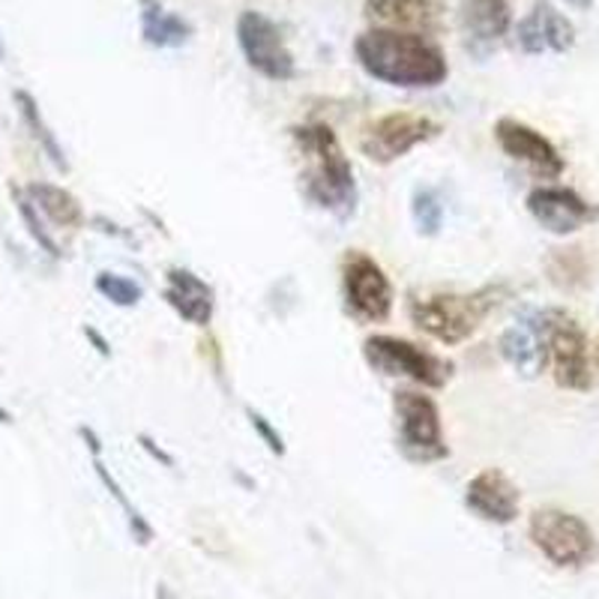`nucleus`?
<instances>
[{
    "mask_svg": "<svg viewBox=\"0 0 599 599\" xmlns=\"http://www.w3.org/2000/svg\"><path fill=\"white\" fill-rule=\"evenodd\" d=\"M90 465H93V474H97V479L102 483V489L109 491L111 498L118 500V507H120V512H123V519H126V528H130L132 539H135L139 546H150V542H153V537H156V530H153V525L144 519V512H141L135 504H132L130 495H126V489L120 486L118 477H114V474L109 470L105 459H102V456H90Z\"/></svg>",
    "mask_w": 599,
    "mask_h": 599,
    "instance_id": "obj_22",
    "label": "nucleus"
},
{
    "mask_svg": "<svg viewBox=\"0 0 599 599\" xmlns=\"http://www.w3.org/2000/svg\"><path fill=\"white\" fill-rule=\"evenodd\" d=\"M162 300L180 321H186L192 327L207 329L216 318V288L190 267L177 264L165 270Z\"/></svg>",
    "mask_w": 599,
    "mask_h": 599,
    "instance_id": "obj_16",
    "label": "nucleus"
},
{
    "mask_svg": "<svg viewBox=\"0 0 599 599\" xmlns=\"http://www.w3.org/2000/svg\"><path fill=\"white\" fill-rule=\"evenodd\" d=\"M509 294L507 285H483L477 291H432L408 294L410 324L444 348L470 342Z\"/></svg>",
    "mask_w": 599,
    "mask_h": 599,
    "instance_id": "obj_3",
    "label": "nucleus"
},
{
    "mask_svg": "<svg viewBox=\"0 0 599 599\" xmlns=\"http://www.w3.org/2000/svg\"><path fill=\"white\" fill-rule=\"evenodd\" d=\"M363 359L375 375L408 380L419 389H444L456 375V363L438 351L393 333H372L363 339Z\"/></svg>",
    "mask_w": 599,
    "mask_h": 599,
    "instance_id": "obj_5",
    "label": "nucleus"
},
{
    "mask_svg": "<svg viewBox=\"0 0 599 599\" xmlns=\"http://www.w3.org/2000/svg\"><path fill=\"white\" fill-rule=\"evenodd\" d=\"M597 354H599V351H597Z\"/></svg>",
    "mask_w": 599,
    "mask_h": 599,
    "instance_id": "obj_33",
    "label": "nucleus"
},
{
    "mask_svg": "<svg viewBox=\"0 0 599 599\" xmlns=\"http://www.w3.org/2000/svg\"><path fill=\"white\" fill-rule=\"evenodd\" d=\"M461 504L489 525H512L521 512V491L500 468H483L468 479Z\"/></svg>",
    "mask_w": 599,
    "mask_h": 599,
    "instance_id": "obj_14",
    "label": "nucleus"
},
{
    "mask_svg": "<svg viewBox=\"0 0 599 599\" xmlns=\"http://www.w3.org/2000/svg\"><path fill=\"white\" fill-rule=\"evenodd\" d=\"M0 423H3V426H10V423H12V414L7 408H3V405H0Z\"/></svg>",
    "mask_w": 599,
    "mask_h": 599,
    "instance_id": "obj_32",
    "label": "nucleus"
},
{
    "mask_svg": "<svg viewBox=\"0 0 599 599\" xmlns=\"http://www.w3.org/2000/svg\"><path fill=\"white\" fill-rule=\"evenodd\" d=\"M79 438L84 440V447H88L90 456H102V438L97 435V429H90V426H79Z\"/></svg>",
    "mask_w": 599,
    "mask_h": 599,
    "instance_id": "obj_30",
    "label": "nucleus"
},
{
    "mask_svg": "<svg viewBox=\"0 0 599 599\" xmlns=\"http://www.w3.org/2000/svg\"><path fill=\"white\" fill-rule=\"evenodd\" d=\"M33 207L40 210V216L54 229L79 231L88 225V213L81 207V201L70 190H63L58 183H45V180H33L24 186Z\"/></svg>",
    "mask_w": 599,
    "mask_h": 599,
    "instance_id": "obj_20",
    "label": "nucleus"
},
{
    "mask_svg": "<svg viewBox=\"0 0 599 599\" xmlns=\"http://www.w3.org/2000/svg\"><path fill=\"white\" fill-rule=\"evenodd\" d=\"M498 354L521 378H539L546 372V329L542 309H525L498 339Z\"/></svg>",
    "mask_w": 599,
    "mask_h": 599,
    "instance_id": "obj_15",
    "label": "nucleus"
},
{
    "mask_svg": "<svg viewBox=\"0 0 599 599\" xmlns=\"http://www.w3.org/2000/svg\"><path fill=\"white\" fill-rule=\"evenodd\" d=\"M12 102H16V109H19L21 123L28 126L30 139L40 144V150L45 153V156H49L51 165H54L58 171H63V174H70V160H67V150L60 148L58 135L51 132V126L45 123V118H42L37 97H33L30 90L19 88L16 93H12Z\"/></svg>",
    "mask_w": 599,
    "mask_h": 599,
    "instance_id": "obj_21",
    "label": "nucleus"
},
{
    "mask_svg": "<svg viewBox=\"0 0 599 599\" xmlns=\"http://www.w3.org/2000/svg\"><path fill=\"white\" fill-rule=\"evenodd\" d=\"M93 288H97L102 300H109L111 306H118V309H135L141 300H144L141 282H135L132 276H123V273H114V270L97 273Z\"/></svg>",
    "mask_w": 599,
    "mask_h": 599,
    "instance_id": "obj_25",
    "label": "nucleus"
},
{
    "mask_svg": "<svg viewBox=\"0 0 599 599\" xmlns=\"http://www.w3.org/2000/svg\"><path fill=\"white\" fill-rule=\"evenodd\" d=\"M141 40L153 49H183L195 37L190 19L180 12H171L162 0H139Z\"/></svg>",
    "mask_w": 599,
    "mask_h": 599,
    "instance_id": "obj_19",
    "label": "nucleus"
},
{
    "mask_svg": "<svg viewBox=\"0 0 599 599\" xmlns=\"http://www.w3.org/2000/svg\"><path fill=\"white\" fill-rule=\"evenodd\" d=\"M135 440H139V447L144 449V453H148L150 459L156 461V465H162V468H174V465H177V459H174V456H171L169 449L160 447V444H156V440L150 438L148 432H141V435H139V438H135Z\"/></svg>",
    "mask_w": 599,
    "mask_h": 599,
    "instance_id": "obj_27",
    "label": "nucleus"
},
{
    "mask_svg": "<svg viewBox=\"0 0 599 599\" xmlns=\"http://www.w3.org/2000/svg\"><path fill=\"white\" fill-rule=\"evenodd\" d=\"M528 537L542 558L560 569L588 567L597 555V534L588 521L560 507H539L530 512Z\"/></svg>",
    "mask_w": 599,
    "mask_h": 599,
    "instance_id": "obj_8",
    "label": "nucleus"
},
{
    "mask_svg": "<svg viewBox=\"0 0 599 599\" xmlns=\"http://www.w3.org/2000/svg\"><path fill=\"white\" fill-rule=\"evenodd\" d=\"M246 419H250L252 432L258 435V440L267 447L270 456H276V459H285V453H288V447H285V438H282V432L273 426V419H267L261 410L255 408H246Z\"/></svg>",
    "mask_w": 599,
    "mask_h": 599,
    "instance_id": "obj_26",
    "label": "nucleus"
},
{
    "mask_svg": "<svg viewBox=\"0 0 599 599\" xmlns=\"http://www.w3.org/2000/svg\"><path fill=\"white\" fill-rule=\"evenodd\" d=\"M363 16L369 28L408 30V33H438L447 16V0H366Z\"/></svg>",
    "mask_w": 599,
    "mask_h": 599,
    "instance_id": "obj_18",
    "label": "nucleus"
},
{
    "mask_svg": "<svg viewBox=\"0 0 599 599\" xmlns=\"http://www.w3.org/2000/svg\"><path fill=\"white\" fill-rule=\"evenodd\" d=\"M93 225H100V229L97 231H102V234H105V237H114V240H130L132 243V234L130 231H123L118 225V222H111V220H105V216H93Z\"/></svg>",
    "mask_w": 599,
    "mask_h": 599,
    "instance_id": "obj_29",
    "label": "nucleus"
},
{
    "mask_svg": "<svg viewBox=\"0 0 599 599\" xmlns=\"http://www.w3.org/2000/svg\"><path fill=\"white\" fill-rule=\"evenodd\" d=\"M10 195L16 210H19L21 222H24V229H28V234L33 237V243H37L49 258H63V250L58 246V240L51 237V231L45 229V220L40 216V210L33 207V201L28 199L24 186H10Z\"/></svg>",
    "mask_w": 599,
    "mask_h": 599,
    "instance_id": "obj_24",
    "label": "nucleus"
},
{
    "mask_svg": "<svg viewBox=\"0 0 599 599\" xmlns=\"http://www.w3.org/2000/svg\"><path fill=\"white\" fill-rule=\"evenodd\" d=\"M444 132L438 120L429 114H417V111H389L380 118L369 120L357 135L359 156H366L372 165H396L408 153H414L423 144H429Z\"/></svg>",
    "mask_w": 599,
    "mask_h": 599,
    "instance_id": "obj_9",
    "label": "nucleus"
},
{
    "mask_svg": "<svg viewBox=\"0 0 599 599\" xmlns=\"http://www.w3.org/2000/svg\"><path fill=\"white\" fill-rule=\"evenodd\" d=\"M512 28V0H459V30L465 51L486 60Z\"/></svg>",
    "mask_w": 599,
    "mask_h": 599,
    "instance_id": "obj_13",
    "label": "nucleus"
},
{
    "mask_svg": "<svg viewBox=\"0 0 599 599\" xmlns=\"http://www.w3.org/2000/svg\"><path fill=\"white\" fill-rule=\"evenodd\" d=\"M339 285L345 315L363 327L387 324L396 309V288L389 282L387 270L380 267L369 252L348 250L342 255Z\"/></svg>",
    "mask_w": 599,
    "mask_h": 599,
    "instance_id": "obj_6",
    "label": "nucleus"
},
{
    "mask_svg": "<svg viewBox=\"0 0 599 599\" xmlns=\"http://www.w3.org/2000/svg\"><path fill=\"white\" fill-rule=\"evenodd\" d=\"M567 7H572V10H581V12H588L590 7H593V0H564Z\"/></svg>",
    "mask_w": 599,
    "mask_h": 599,
    "instance_id": "obj_31",
    "label": "nucleus"
},
{
    "mask_svg": "<svg viewBox=\"0 0 599 599\" xmlns=\"http://www.w3.org/2000/svg\"><path fill=\"white\" fill-rule=\"evenodd\" d=\"M234 37H237L240 54L246 60L252 72H258L261 79L285 81L297 79V60L294 51L285 42V33L276 21L258 10H243L234 24Z\"/></svg>",
    "mask_w": 599,
    "mask_h": 599,
    "instance_id": "obj_10",
    "label": "nucleus"
},
{
    "mask_svg": "<svg viewBox=\"0 0 599 599\" xmlns=\"http://www.w3.org/2000/svg\"><path fill=\"white\" fill-rule=\"evenodd\" d=\"M525 207L539 229L549 231L555 237H569V234L588 229L590 222L599 220L597 204H590L585 195L569 190V186H558V183H546V186L530 190Z\"/></svg>",
    "mask_w": 599,
    "mask_h": 599,
    "instance_id": "obj_12",
    "label": "nucleus"
},
{
    "mask_svg": "<svg viewBox=\"0 0 599 599\" xmlns=\"http://www.w3.org/2000/svg\"><path fill=\"white\" fill-rule=\"evenodd\" d=\"M351 51L359 70L387 88L438 90L449 79L447 51L426 33L366 28Z\"/></svg>",
    "mask_w": 599,
    "mask_h": 599,
    "instance_id": "obj_2",
    "label": "nucleus"
},
{
    "mask_svg": "<svg viewBox=\"0 0 599 599\" xmlns=\"http://www.w3.org/2000/svg\"><path fill=\"white\" fill-rule=\"evenodd\" d=\"M288 139L297 160L300 195L336 222L354 220L359 204L357 174L333 126L297 123L288 130Z\"/></svg>",
    "mask_w": 599,
    "mask_h": 599,
    "instance_id": "obj_1",
    "label": "nucleus"
},
{
    "mask_svg": "<svg viewBox=\"0 0 599 599\" xmlns=\"http://www.w3.org/2000/svg\"><path fill=\"white\" fill-rule=\"evenodd\" d=\"M393 419H396V449L410 465H438L453 456L444 435L440 405L429 389L399 387L393 393Z\"/></svg>",
    "mask_w": 599,
    "mask_h": 599,
    "instance_id": "obj_4",
    "label": "nucleus"
},
{
    "mask_svg": "<svg viewBox=\"0 0 599 599\" xmlns=\"http://www.w3.org/2000/svg\"><path fill=\"white\" fill-rule=\"evenodd\" d=\"M491 135H495V144L504 150V156L525 165L539 180H558L567 169V162L560 156V150L551 144V139H546L525 120L498 118L491 126Z\"/></svg>",
    "mask_w": 599,
    "mask_h": 599,
    "instance_id": "obj_11",
    "label": "nucleus"
},
{
    "mask_svg": "<svg viewBox=\"0 0 599 599\" xmlns=\"http://www.w3.org/2000/svg\"><path fill=\"white\" fill-rule=\"evenodd\" d=\"M516 45L530 58L546 51L567 54L576 45V28L549 0H534L528 16L516 24Z\"/></svg>",
    "mask_w": 599,
    "mask_h": 599,
    "instance_id": "obj_17",
    "label": "nucleus"
},
{
    "mask_svg": "<svg viewBox=\"0 0 599 599\" xmlns=\"http://www.w3.org/2000/svg\"><path fill=\"white\" fill-rule=\"evenodd\" d=\"M81 333H84V339H88L90 345L97 348V354H100L102 359H111V342L105 339V336H102L100 329L90 327V324H84V327H81Z\"/></svg>",
    "mask_w": 599,
    "mask_h": 599,
    "instance_id": "obj_28",
    "label": "nucleus"
},
{
    "mask_svg": "<svg viewBox=\"0 0 599 599\" xmlns=\"http://www.w3.org/2000/svg\"><path fill=\"white\" fill-rule=\"evenodd\" d=\"M546 329V369L560 389L588 393L593 387V363H590V342L585 327L572 312L551 306L542 309Z\"/></svg>",
    "mask_w": 599,
    "mask_h": 599,
    "instance_id": "obj_7",
    "label": "nucleus"
},
{
    "mask_svg": "<svg viewBox=\"0 0 599 599\" xmlns=\"http://www.w3.org/2000/svg\"><path fill=\"white\" fill-rule=\"evenodd\" d=\"M444 195L438 186H417L410 192V220L419 237H438L444 229Z\"/></svg>",
    "mask_w": 599,
    "mask_h": 599,
    "instance_id": "obj_23",
    "label": "nucleus"
}]
</instances>
